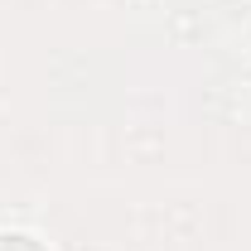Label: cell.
I'll return each instance as SVG.
<instances>
[{
    "label": "cell",
    "instance_id": "cell-1",
    "mask_svg": "<svg viewBox=\"0 0 251 251\" xmlns=\"http://www.w3.org/2000/svg\"><path fill=\"white\" fill-rule=\"evenodd\" d=\"M0 251H44V242L29 232H0Z\"/></svg>",
    "mask_w": 251,
    "mask_h": 251
}]
</instances>
